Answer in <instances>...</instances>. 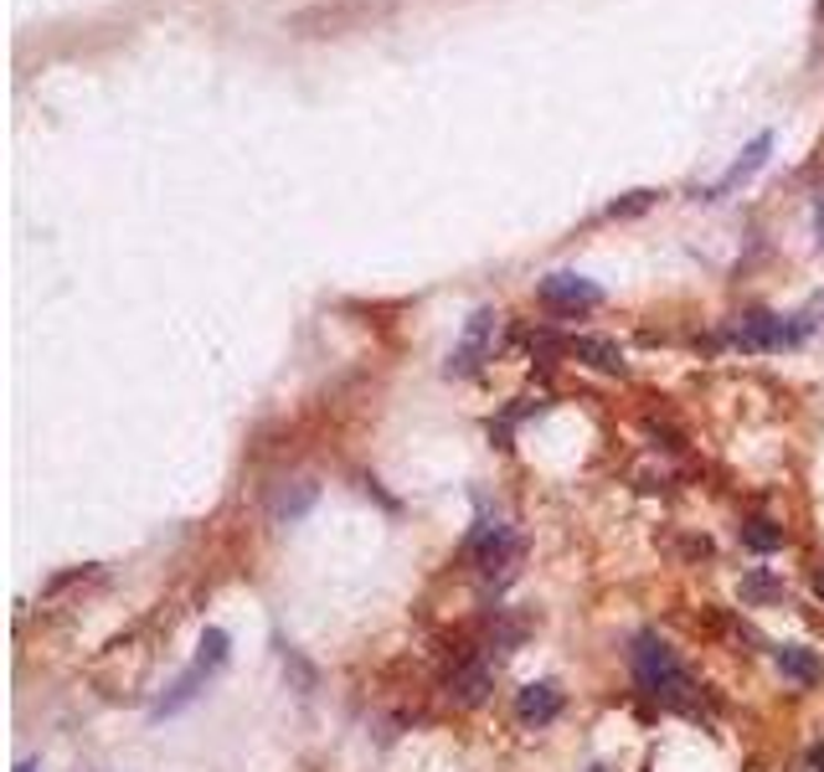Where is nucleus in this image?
Returning a JSON list of instances; mask_svg holds the SVG:
<instances>
[{
  "label": "nucleus",
  "instance_id": "f03ea898",
  "mask_svg": "<svg viewBox=\"0 0 824 772\" xmlns=\"http://www.w3.org/2000/svg\"><path fill=\"white\" fill-rule=\"evenodd\" d=\"M634 675H639V690L665 700V706H686L690 690H696L690 675L675 665V654L665 649L655 634H639V639H634Z\"/></svg>",
  "mask_w": 824,
  "mask_h": 772
},
{
  "label": "nucleus",
  "instance_id": "a211bd4d",
  "mask_svg": "<svg viewBox=\"0 0 824 772\" xmlns=\"http://www.w3.org/2000/svg\"><path fill=\"white\" fill-rule=\"evenodd\" d=\"M814 232H820V242H824V196L814 201Z\"/></svg>",
  "mask_w": 824,
  "mask_h": 772
},
{
  "label": "nucleus",
  "instance_id": "423d86ee",
  "mask_svg": "<svg viewBox=\"0 0 824 772\" xmlns=\"http://www.w3.org/2000/svg\"><path fill=\"white\" fill-rule=\"evenodd\" d=\"M768 149H773V134H768V129H763V134H752V145L742 149V155H737L727 170H721V180H711V186H706V201H721V196H732L742 180L758 176V170L768 165Z\"/></svg>",
  "mask_w": 824,
  "mask_h": 772
},
{
  "label": "nucleus",
  "instance_id": "ddd939ff",
  "mask_svg": "<svg viewBox=\"0 0 824 772\" xmlns=\"http://www.w3.org/2000/svg\"><path fill=\"white\" fill-rule=\"evenodd\" d=\"M742 546H748V551H763V556H768V551H779V546H783V525H773V520H763V515H758V520H742Z\"/></svg>",
  "mask_w": 824,
  "mask_h": 772
},
{
  "label": "nucleus",
  "instance_id": "aec40b11",
  "mask_svg": "<svg viewBox=\"0 0 824 772\" xmlns=\"http://www.w3.org/2000/svg\"><path fill=\"white\" fill-rule=\"evenodd\" d=\"M15 772H42V768H36V762H21V768H15Z\"/></svg>",
  "mask_w": 824,
  "mask_h": 772
},
{
  "label": "nucleus",
  "instance_id": "9b49d317",
  "mask_svg": "<svg viewBox=\"0 0 824 772\" xmlns=\"http://www.w3.org/2000/svg\"><path fill=\"white\" fill-rule=\"evenodd\" d=\"M490 665H465V669H453V680H449V690H453V700H465V706H480L484 696H490Z\"/></svg>",
  "mask_w": 824,
  "mask_h": 772
},
{
  "label": "nucleus",
  "instance_id": "4468645a",
  "mask_svg": "<svg viewBox=\"0 0 824 772\" xmlns=\"http://www.w3.org/2000/svg\"><path fill=\"white\" fill-rule=\"evenodd\" d=\"M742 603H783V582H773L768 572H748L742 577Z\"/></svg>",
  "mask_w": 824,
  "mask_h": 772
},
{
  "label": "nucleus",
  "instance_id": "39448f33",
  "mask_svg": "<svg viewBox=\"0 0 824 772\" xmlns=\"http://www.w3.org/2000/svg\"><path fill=\"white\" fill-rule=\"evenodd\" d=\"M536 294H541V304L556 310V314L598 310V304H603V289L593 279H583V273H546V279L536 283Z\"/></svg>",
  "mask_w": 824,
  "mask_h": 772
},
{
  "label": "nucleus",
  "instance_id": "f257e3e1",
  "mask_svg": "<svg viewBox=\"0 0 824 772\" xmlns=\"http://www.w3.org/2000/svg\"><path fill=\"white\" fill-rule=\"evenodd\" d=\"M392 11V0H315L284 21L294 36L304 42H330V36H351V31H366L372 21Z\"/></svg>",
  "mask_w": 824,
  "mask_h": 772
},
{
  "label": "nucleus",
  "instance_id": "2eb2a0df",
  "mask_svg": "<svg viewBox=\"0 0 824 772\" xmlns=\"http://www.w3.org/2000/svg\"><path fill=\"white\" fill-rule=\"evenodd\" d=\"M196 649H201V654H196V665H201V669H222L227 665V634H222V628H207Z\"/></svg>",
  "mask_w": 824,
  "mask_h": 772
},
{
  "label": "nucleus",
  "instance_id": "6ab92c4d",
  "mask_svg": "<svg viewBox=\"0 0 824 772\" xmlns=\"http://www.w3.org/2000/svg\"><path fill=\"white\" fill-rule=\"evenodd\" d=\"M814 597H820V603H824V566H820V572H814Z\"/></svg>",
  "mask_w": 824,
  "mask_h": 772
},
{
  "label": "nucleus",
  "instance_id": "0eeeda50",
  "mask_svg": "<svg viewBox=\"0 0 824 772\" xmlns=\"http://www.w3.org/2000/svg\"><path fill=\"white\" fill-rule=\"evenodd\" d=\"M515 716H521L525 727H546L562 716V690L552 680H531L521 685V696H515Z\"/></svg>",
  "mask_w": 824,
  "mask_h": 772
},
{
  "label": "nucleus",
  "instance_id": "f3484780",
  "mask_svg": "<svg viewBox=\"0 0 824 772\" xmlns=\"http://www.w3.org/2000/svg\"><path fill=\"white\" fill-rule=\"evenodd\" d=\"M810 768H814V772H824V742H814V747H810Z\"/></svg>",
  "mask_w": 824,
  "mask_h": 772
},
{
  "label": "nucleus",
  "instance_id": "9d476101",
  "mask_svg": "<svg viewBox=\"0 0 824 772\" xmlns=\"http://www.w3.org/2000/svg\"><path fill=\"white\" fill-rule=\"evenodd\" d=\"M207 675L211 669H201V665H191L186 675H180L176 685H170V696H160L155 700V721H165V716H176L180 706H191L196 696H201V685H207Z\"/></svg>",
  "mask_w": 824,
  "mask_h": 772
},
{
  "label": "nucleus",
  "instance_id": "f8f14e48",
  "mask_svg": "<svg viewBox=\"0 0 824 772\" xmlns=\"http://www.w3.org/2000/svg\"><path fill=\"white\" fill-rule=\"evenodd\" d=\"M315 505V484H294V490H273V500H269V510L279 520H300L304 510Z\"/></svg>",
  "mask_w": 824,
  "mask_h": 772
},
{
  "label": "nucleus",
  "instance_id": "dca6fc26",
  "mask_svg": "<svg viewBox=\"0 0 824 772\" xmlns=\"http://www.w3.org/2000/svg\"><path fill=\"white\" fill-rule=\"evenodd\" d=\"M645 207H655V191H629L624 201L608 207V217H634V211H645Z\"/></svg>",
  "mask_w": 824,
  "mask_h": 772
},
{
  "label": "nucleus",
  "instance_id": "20e7f679",
  "mask_svg": "<svg viewBox=\"0 0 824 772\" xmlns=\"http://www.w3.org/2000/svg\"><path fill=\"white\" fill-rule=\"evenodd\" d=\"M804 335H810V320H779L768 310L742 314V325L732 330V341L742 351H783V345H799Z\"/></svg>",
  "mask_w": 824,
  "mask_h": 772
},
{
  "label": "nucleus",
  "instance_id": "6e6552de",
  "mask_svg": "<svg viewBox=\"0 0 824 772\" xmlns=\"http://www.w3.org/2000/svg\"><path fill=\"white\" fill-rule=\"evenodd\" d=\"M567 356L587 361L593 372H624V351H618V341H603V335H572Z\"/></svg>",
  "mask_w": 824,
  "mask_h": 772
},
{
  "label": "nucleus",
  "instance_id": "7ed1b4c3",
  "mask_svg": "<svg viewBox=\"0 0 824 772\" xmlns=\"http://www.w3.org/2000/svg\"><path fill=\"white\" fill-rule=\"evenodd\" d=\"M494 341H500V314L494 310H474L469 314L465 335L449 351V376H474L484 361L494 356Z\"/></svg>",
  "mask_w": 824,
  "mask_h": 772
},
{
  "label": "nucleus",
  "instance_id": "1a4fd4ad",
  "mask_svg": "<svg viewBox=\"0 0 824 772\" xmlns=\"http://www.w3.org/2000/svg\"><path fill=\"white\" fill-rule=\"evenodd\" d=\"M773 665L783 669V680H794V685H820V654L804 649V644H779L773 649Z\"/></svg>",
  "mask_w": 824,
  "mask_h": 772
}]
</instances>
